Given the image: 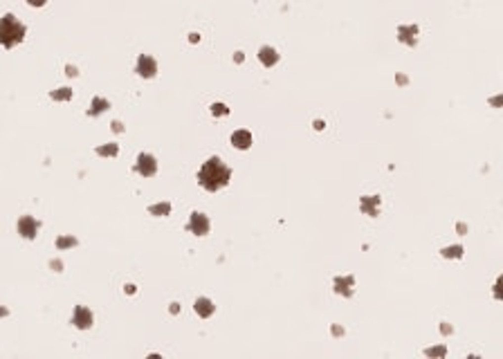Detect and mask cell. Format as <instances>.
Wrapping results in <instances>:
<instances>
[{"mask_svg":"<svg viewBox=\"0 0 503 359\" xmlns=\"http://www.w3.org/2000/svg\"><path fill=\"white\" fill-rule=\"evenodd\" d=\"M229 178H231L229 166L223 164L220 157H211V160H207L205 164H202L200 173H198V182H200V186L202 189H207V191H211V193L225 189V186L229 184Z\"/></svg>","mask_w":503,"mask_h":359,"instance_id":"1","label":"cell"},{"mask_svg":"<svg viewBox=\"0 0 503 359\" xmlns=\"http://www.w3.org/2000/svg\"><path fill=\"white\" fill-rule=\"evenodd\" d=\"M25 25L20 23L18 18H16L14 14H7L0 18V45L2 47H14V45H18L20 41L25 39Z\"/></svg>","mask_w":503,"mask_h":359,"instance_id":"2","label":"cell"},{"mask_svg":"<svg viewBox=\"0 0 503 359\" xmlns=\"http://www.w3.org/2000/svg\"><path fill=\"white\" fill-rule=\"evenodd\" d=\"M155 72H157L155 58L148 56V54H142V56H139V61H137V74H139V77H144V79H153V77H155Z\"/></svg>","mask_w":503,"mask_h":359,"instance_id":"3","label":"cell"},{"mask_svg":"<svg viewBox=\"0 0 503 359\" xmlns=\"http://www.w3.org/2000/svg\"><path fill=\"white\" fill-rule=\"evenodd\" d=\"M189 231L195 233V236H205L209 233V218L205 214H191V220H189Z\"/></svg>","mask_w":503,"mask_h":359,"instance_id":"4","label":"cell"},{"mask_svg":"<svg viewBox=\"0 0 503 359\" xmlns=\"http://www.w3.org/2000/svg\"><path fill=\"white\" fill-rule=\"evenodd\" d=\"M137 171H139V175H144V178H153L157 171L155 157L148 155V153H142V155L137 157Z\"/></svg>","mask_w":503,"mask_h":359,"instance_id":"5","label":"cell"},{"mask_svg":"<svg viewBox=\"0 0 503 359\" xmlns=\"http://www.w3.org/2000/svg\"><path fill=\"white\" fill-rule=\"evenodd\" d=\"M39 229H41V223L34 220L32 216H23V218L18 220V233L25 238H36Z\"/></svg>","mask_w":503,"mask_h":359,"instance_id":"6","label":"cell"},{"mask_svg":"<svg viewBox=\"0 0 503 359\" xmlns=\"http://www.w3.org/2000/svg\"><path fill=\"white\" fill-rule=\"evenodd\" d=\"M72 323L77 325L79 330H88L90 325H92V312L88 310V308L79 306L77 310H74V316H72Z\"/></svg>","mask_w":503,"mask_h":359,"instance_id":"7","label":"cell"},{"mask_svg":"<svg viewBox=\"0 0 503 359\" xmlns=\"http://www.w3.org/2000/svg\"><path fill=\"white\" fill-rule=\"evenodd\" d=\"M231 144H234L236 148H240V151L249 148V146H252V133H247V131H236L234 135H231Z\"/></svg>","mask_w":503,"mask_h":359,"instance_id":"8","label":"cell"},{"mask_svg":"<svg viewBox=\"0 0 503 359\" xmlns=\"http://www.w3.org/2000/svg\"><path fill=\"white\" fill-rule=\"evenodd\" d=\"M259 58L265 68H272V65L278 63V54H276V49H272V47H261Z\"/></svg>","mask_w":503,"mask_h":359,"instance_id":"9","label":"cell"},{"mask_svg":"<svg viewBox=\"0 0 503 359\" xmlns=\"http://www.w3.org/2000/svg\"><path fill=\"white\" fill-rule=\"evenodd\" d=\"M214 310H216V306L209 301V299H198V301H195V312H198L200 316H205V319L214 314Z\"/></svg>","mask_w":503,"mask_h":359,"instance_id":"10","label":"cell"},{"mask_svg":"<svg viewBox=\"0 0 503 359\" xmlns=\"http://www.w3.org/2000/svg\"><path fill=\"white\" fill-rule=\"evenodd\" d=\"M398 34H400V41L407 45H413L415 43V34H418V27H400L398 29Z\"/></svg>","mask_w":503,"mask_h":359,"instance_id":"11","label":"cell"},{"mask_svg":"<svg viewBox=\"0 0 503 359\" xmlns=\"http://www.w3.org/2000/svg\"><path fill=\"white\" fill-rule=\"evenodd\" d=\"M351 285H353V278L351 276L337 278V281H335V292H337V294H344V296H351L353 294Z\"/></svg>","mask_w":503,"mask_h":359,"instance_id":"12","label":"cell"},{"mask_svg":"<svg viewBox=\"0 0 503 359\" xmlns=\"http://www.w3.org/2000/svg\"><path fill=\"white\" fill-rule=\"evenodd\" d=\"M375 204H380V198H377V195H366V198H362V209H364L368 216H375L377 214L375 209H373Z\"/></svg>","mask_w":503,"mask_h":359,"instance_id":"13","label":"cell"},{"mask_svg":"<svg viewBox=\"0 0 503 359\" xmlns=\"http://www.w3.org/2000/svg\"><path fill=\"white\" fill-rule=\"evenodd\" d=\"M106 108H110V103L106 101V99H101V97H97L92 101V108H90L88 110V115H92V117H97V115H101L103 110H106Z\"/></svg>","mask_w":503,"mask_h":359,"instance_id":"14","label":"cell"},{"mask_svg":"<svg viewBox=\"0 0 503 359\" xmlns=\"http://www.w3.org/2000/svg\"><path fill=\"white\" fill-rule=\"evenodd\" d=\"M148 211H151L153 216H169V214H171V204H169V202L153 204V207H148Z\"/></svg>","mask_w":503,"mask_h":359,"instance_id":"15","label":"cell"},{"mask_svg":"<svg viewBox=\"0 0 503 359\" xmlns=\"http://www.w3.org/2000/svg\"><path fill=\"white\" fill-rule=\"evenodd\" d=\"M49 97H52L54 101H65V99H72V90H70V88H61V90H54Z\"/></svg>","mask_w":503,"mask_h":359,"instance_id":"16","label":"cell"},{"mask_svg":"<svg viewBox=\"0 0 503 359\" xmlns=\"http://www.w3.org/2000/svg\"><path fill=\"white\" fill-rule=\"evenodd\" d=\"M97 153L99 155H110V157H115L119 153V146L117 144H108V146H99L97 148Z\"/></svg>","mask_w":503,"mask_h":359,"instance_id":"17","label":"cell"},{"mask_svg":"<svg viewBox=\"0 0 503 359\" xmlns=\"http://www.w3.org/2000/svg\"><path fill=\"white\" fill-rule=\"evenodd\" d=\"M443 256L445 258H460L463 256V247H458V245H456V247H447V249H443Z\"/></svg>","mask_w":503,"mask_h":359,"instance_id":"18","label":"cell"},{"mask_svg":"<svg viewBox=\"0 0 503 359\" xmlns=\"http://www.w3.org/2000/svg\"><path fill=\"white\" fill-rule=\"evenodd\" d=\"M77 245V238H70V236H63L56 240V247L59 249H65V247H74Z\"/></svg>","mask_w":503,"mask_h":359,"instance_id":"19","label":"cell"},{"mask_svg":"<svg viewBox=\"0 0 503 359\" xmlns=\"http://www.w3.org/2000/svg\"><path fill=\"white\" fill-rule=\"evenodd\" d=\"M211 112H214V115H227V108L223 106V103H214V106H211Z\"/></svg>","mask_w":503,"mask_h":359,"instance_id":"20","label":"cell"},{"mask_svg":"<svg viewBox=\"0 0 503 359\" xmlns=\"http://www.w3.org/2000/svg\"><path fill=\"white\" fill-rule=\"evenodd\" d=\"M427 355H445V348L440 346V348H431V350H427Z\"/></svg>","mask_w":503,"mask_h":359,"instance_id":"21","label":"cell"},{"mask_svg":"<svg viewBox=\"0 0 503 359\" xmlns=\"http://www.w3.org/2000/svg\"><path fill=\"white\" fill-rule=\"evenodd\" d=\"M65 74H68V77H77V68H72V65H68V68H65Z\"/></svg>","mask_w":503,"mask_h":359,"instance_id":"22","label":"cell"},{"mask_svg":"<svg viewBox=\"0 0 503 359\" xmlns=\"http://www.w3.org/2000/svg\"><path fill=\"white\" fill-rule=\"evenodd\" d=\"M32 7H43L45 5V0H27Z\"/></svg>","mask_w":503,"mask_h":359,"instance_id":"23","label":"cell"},{"mask_svg":"<svg viewBox=\"0 0 503 359\" xmlns=\"http://www.w3.org/2000/svg\"><path fill=\"white\" fill-rule=\"evenodd\" d=\"M113 131H115V133H122V124H119V122H113Z\"/></svg>","mask_w":503,"mask_h":359,"instance_id":"24","label":"cell"},{"mask_svg":"<svg viewBox=\"0 0 503 359\" xmlns=\"http://www.w3.org/2000/svg\"><path fill=\"white\" fill-rule=\"evenodd\" d=\"M5 314H7V310L5 308H0V316H5Z\"/></svg>","mask_w":503,"mask_h":359,"instance_id":"25","label":"cell"}]
</instances>
